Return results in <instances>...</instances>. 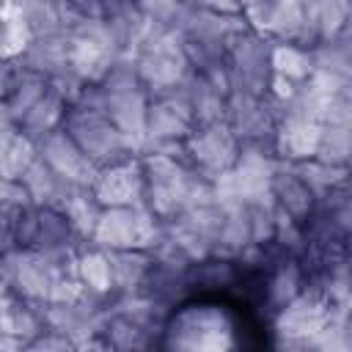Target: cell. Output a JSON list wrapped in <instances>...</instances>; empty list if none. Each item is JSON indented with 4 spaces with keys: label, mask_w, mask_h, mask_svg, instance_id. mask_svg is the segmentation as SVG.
Segmentation results:
<instances>
[{
    "label": "cell",
    "mask_w": 352,
    "mask_h": 352,
    "mask_svg": "<svg viewBox=\"0 0 352 352\" xmlns=\"http://www.w3.org/2000/svg\"><path fill=\"white\" fill-rule=\"evenodd\" d=\"M66 113H69V99H66L58 88L50 85V91H47V94L28 110V116L19 121V129H22L25 135H30V138L38 143L41 138H47L50 132H55V129L63 126Z\"/></svg>",
    "instance_id": "obj_25"
},
{
    "label": "cell",
    "mask_w": 352,
    "mask_h": 352,
    "mask_svg": "<svg viewBox=\"0 0 352 352\" xmlns=\"http://www.w3.org/2000/svg\"><path fill=\"white\" fill-rule=\"evenodd\" d=\"M110 256V270H113V292L116 297L121 294H138L154 258L151 250L143 248H126V250H107Z\"/></svg>",
    "instance_id": "obj_22"
},
{
    "label": "cell",
    "mask_w": 352,
    "mask_h": 352,
    "mask_svg": "<svg viewBox=\"0 0 352 352\" xmlns=\"http://www.w3.org/2000/svg\"><path fill=\"white\" fill-rule=\"evenodd\" d=\"M223 228H220V256H242L253 248V223H250V206L245 201H223Z\"/></svg>",
    "instance_id": "obj_24"
},
{
    "label": "cell",
    "mask_w": 352,
    "mask_h": 352,
    "mask_svg": "<svg viewBox=\"0 0 352 352\" xmlns=\"http://www.w3.org/2000/svg\"><path fill=\"white\" fill-rule=\"evenodd\" d=\"M50 77L28 66L22 58L6 60L3 66V121L19 126L28 110L50 91Z\"/></svg>",
    "instance_id": "obj_13"
},
{
    "label": "cell",
    "mask_w": 352,
    "mask_h": 352,
    "mask_svg": "<svg viewBox=\"0 0 352 352\" xmlns=\"http://www.w3.org/2000/svg\"><path fill=\"white\" fill-rule=\"evenodd\" d=\"M316 160L333 168H352V124L324 121Z\"/></svg>",
    "instance_id": "obj_31"
},
{
    "label": "cell",
    "mask_w": 352,
    "mask_h": 352,
    "mask_svg": "<svg viewBox=\"0 0 352 352\" xmlns=\"http://www.w3.org/2000/svg\"><path fill=\"white\" fill-rule=\"evenodd\" d=\"M267 36L272 41H292L308 47V25H305V0H272Z\"/></svg>",
    "instance_id": "obj_27"
},
{
    "label": "cell",
    "mask_w": 352,
    "mask_h": 352,
    "mask_svg": "<svg viewBox=\"0 0 352 352\" xmlns=\"http://www.w3.org/2000/svg\"><path fill=\"white\" fill-rule=\"evenodd\" d=\"M80 16H104V0H66Z\"/></svg>",
    "instance_id": "obj_34"
},
{
    "label": "cell",
    "mask_w": 352,
    "mask_h": 352,
    "mask_svg": "<svg viewBox=\"0 0 352 352\" xmlns=\"http://www.w3.org/2000/svg\"><path fill=\"white\" fill-rule=\"evenodd\" d=\"M99 85V82H96ZM102 94V110L116 121V126L129 135L143 151H146V135H148V104H151V91L146 85L135 88H116L107 91L99 85Z\"/></svg>",
    "instance_id": "obj_14"
},
{
    "label": "cell",
    "mask_w": 352,
    "mask_h": 352,
    "mask_svg": "<svg viewBox=\"0 0 352 352\" xmlns=\"http://www.w3.org/2000/svg\"><path fill=\"white\" fill-rule=\"evenodd\" d=\"M91 190H94V195L99 198L102 206L140 204L143 195H146V176H143L140 157H129V160L99 168Z\"/></svg>",
    "instance_id": "obj_15"
},
{
    "label": "cell",
    "mask_w": 352,
    "mask_h": 352,
    "mask_svg": "<svg viewBox=\"0 0 352 352\" xmlns=\"http://www.w3.org/2000/svg\"><path fill=\"white\" fill-rule=\"evenodd\" d=\"M236 3H242V8H245V6H248V3H250V0H236Z\"/></svg>",
    "instance_id": "obj_37"
},
{
    "label": "cell",
    "mask_w": 352,
    "mask_h": 352,
    "mask_svg": "<svg viewBox=\"0 0 352 352\" xmlns=\"http://www.w3.org/2000/svg\"><path fill=\"white\" fill-rule=\"evenodd\" d=\"M280 118V104L270 94H250L231 88L226 121L239 138V143H267L272 146L275 126Z\"/></svg>",
    "instance_id": "obj_10"
},
{
    "label": "cell",
    "mask_w": 352,
    "mask_h": 352,
    "mask_svg": "<svg viewBox=\"0 0 352 352\" xmlns=\"http://www.w3.org/2000/svg\"><path fill=\"white\" fill-rule=\"evenodd\" d=\"M63 272H74V267H66L36 248L3 250V289L22 300L47 302L58 275Z\"/></svg>",
    "instance_id": "obj_6"
},
{
    "label": "cell",
    "mask_w": 352,
    "mask_h": 352,
    "mask_svg": "<svg viewBox=\"0 0 352 352\" xmlns=\"http://www.w3.org/2000/svg\"><path fill=\"white\" fill-rule=\"evenodd\" d=\"M63 129L96 162V168H104V165L143 154V148L129 135H124L102 107H94V104H80V102L69 104V113L63 118Z\"/></svg>",
    "instance_id": "obj_4"
},
{
    "label": "cell",
    "mask_w": 352,
    "mask_h": 352,
    "mask_svg": "<svg viewBox=\"0 0 352 352\" xmlns=\"http://www.w3.org/2000/svg\"><path fill=\"white\" fill-rule=\"evenodd\" d=\"M201 3L217 14H228V16L242 14V3H236V0H201Z\"/></svg>",
    "instance_id": "obj_35"
},
{
    "label": "cell",
    "mask_w": 352,
    "mask_h": 352,
    "mask_svg": "<svg viewBox=\"0 0 352 352\" xmlns=\"http://www.w3.org/2000/svg\"><path fill=\"white\" fill-rule=\"evenodd\" d=\"M184 88V96L192 107V116H195V124L204 126V124H217V121H226V113H228V94L220 91L212 80H206L204 74L192 72L190 80L182 85Z\"/></svg>",
    "instance_id": "obj_21"
},
{
    "label": "cell",
    "mask_w": 352,
    "mask_h": 352,
    "mask_svg": "<svg viewBox=\"0 0 352 352\" xmlns=\"http://www.w3.org/2000/svg\"><path fill=\"white\" fill-rule=\"evenodd\" d=\"M102 209H104V206L99 204V198L94 195V190H91V187H80V184L69 192V198H66L63 206H60V212L69 217L72 228L77 231V236H80L82 242H91Z\"/></svg>",
    "instance_id": "obj_29"
},
{
    "label": "cell",
    "mask_w": 352,
    "mask_h": 352,
    "mask_svg": "<svg viewBox=\"0 0 352 352\" xmlns=\"http://www.w3.org/2000/svg\"><path fill=\"white\" fill-rule=\"evenodd\" d=\"M236 344V319L212 300H184L168 314L162 330V346L179 352H228Z\"/></svg>",
    "instance_id": "obj_2"
},
{
    "label": "cell",
    "mask_w": 352,
    "mask_h": 352,
    "mask_svg": "<svg viewBox=\"0 0 352 352\" xmlns=\"http://www.w3.org/2000/svg\"><path fill=\"white\" fill-rule=\"evenodd\" d=\"M22 60L33 66L36 72L47 74L50 80L63 77L72 72V36L69 30H55V33H38L30 38Z\"/></svg>",
    "instance_id": "obj_19"
},
{
    "label": "cell",
    "mask_w": 352,
    "mask_h": 352,
    "mask_svg": "<svg viewBox=\"0 0 352 352\" xmlns=\"http://www.w3.org/2000/svg\"><path fill=\"white\" fill-rule=\"evenodd\" d=\"M38 154L52 165V170L60 179H66L72 184L91 187L94 179H96V173H99L96 162L77 146V140L63 126L38 140Z\"/></svg>",
    "instance_id": "obj_16"
},
{
    "label": "cell",
    "mask_w": 352,
    "mask_h": 352,
    "mask_svg": "<svg viewBox=\"0 0 352 352\" xmlns=\"http://www.w3.org/2000/svg\"><path fill=\"white\" fill-rule=\"evenodd\" d=\"M272 74H280L292 82H305L314 74V52L311 47L275 41L272 44Z\"/></svg>",
    "instance_id": "obj_30"
},
{
    "label": "cell",
    "mask_w": 352,
    "mask_h": 352,
    "mask_svg": "<svg viewBox=\"0 0 352 352\" xmlns=\"http://www.w3.org/2000/svg\"><path fill=\"white\" fill-rule=\"evenodd\" d=\"M294 165L302 173V179L308 182V187L316 192V198H324L327 192H333L336 187L349 182V168H333L327 162H319L316 157H311L305 162H294Z\"/></svg>",
    "instance_id": "obj_32"
},
{
    "label": "cell",
    "mask_w": 352,
    "mask_h": 352,
    "mask_svg": "<svg viewBox=\"0 0 352 352\" xmlns=\"http://www.w3.org/2000/svg\"><path fill=\"white\" fill-rule=\"evenodd\" d=\"M272 201L283 214H289L300 226H305L319 206L316 192L308 187L294 162H278L272 176Z\"/></svg>",
    "instance_id": "obj_17"
},
{
    "label": "cell",
    "mask_w": 352,
    "mask_h": 352,
    "mask_svg": "<svg viewBox=\"0 0 352 352\" xmlns=\"http://www.w3.org/2000/svg\"><path fill=\"white\" fill-rule=\"evenodd\" d=\"M195 116L192 107L184 96V88L170 91V94H157L151 96L148 104V135H146V148L151 146H182L192 129H195Z\"/></svg>",
    "instance_id": "obj_11"
},
{
    "label": "cell",
    "mask_w": 352,
    "mask_h": 352,
    "mask_svg": "<svg viewBox=\"0 0 352 352\" xmlns=\"http://www.w3.org/2000/svg\"><path fill=\"white\" fill-rule=\"evenodd\" d=\"M74 272L77 278L82 280V286L91 292V294H99V297H116L113 292V270H110V256L107 250L85 242L77 253V261H74Z\"/></svg>",
    "instance_id": "obj_26"
},
{
    "label": "cell",
    "mask_w": 352,
    "mask_h": 352,
    "mask_svg": "<svg viewBox=\"0 0 352 352\" xmlns=\"http://www.w3.org/2000/svg\"><path fill=\"white\" fill-rule=\"evenodd\" d=\"M346 91H349V96H352V82H349V85H346Z\"/></svg>",
    "instance_id": "obj_38"
},
{
    "label": "cell",
    "mask_w": 352,
    "mask_h": 352,
    "mask_svg": "<svg viewBox=\"0 0 352 352\" xmlns=\"http://www.w3.org/2000/svg\"><path fill=\"white\" fill-rule=\"evenodd\" d=\"M143 176H146V195L143 204L162 220H176L187 209L217 198L214 179L195 170L182 146H151L140 154Z\"/></svg>",
    "instance_id": "obj_1"
},
{
    "label": "cell",
    "mask_w": 352,
    "mask_h": 352,
    "mask_svg": "<svg viewBox=\"0 0 352 352\" xmlns=\"http://www.w3.org/2000/svg\"><path fill=\"white\" fill-rule=\"evenodd\" d=\"M314 74L322 77L324 82L344 88L352 82V52L341 47L336 38L316 44L314 50Z\"/></svg>",
    "instance_id": "obj_28"
},
{
    "label": "cell",
    "mask_w": 352,
    "mask_h": 352,
    "mask_svg": "<svg viewBox=\"0 0 352 352\" xmlns=\"http://www.w3.org/2000/svg\"><path fill=\"white\" fill-rule=\"evenodd\" d=\"M44 330H47L44 302H30V300H22L14 292H6L3 289V300H0V333L16 336L25 344H30Z\"/></svg>",
    "instance_id": "obj_20"
},
{
    "label": "cell",
    "mask_w": 352,
    "mask_h": 352,
    "mask_svg": "<svg viewBox=\"0 0 352 352\" xmlns=\"http://www.w3.org/2000/svg\"><path fill=\"white\" fill-rule=\"evenodd\" d=\"M280 349H311L314 338L330 322V302L319 286L308 283L292 302L270 316Z\"/></svg>",
    "instance_id": "obj_7"
},
{
    "label": "cell",
    "mask_w": 352,
    "mask_h": 352,
    "mask_svg": "<svg viewBox=\"0 0 352 352\" xmlns=\"http://www.w3.org/2000/svg\"><path fill=\"white\" fill-rule=\"evenodd\" d=\"M38 157V143L25 135L16 124L3 121V140H0V176L3 179H22L30 162Z\"/></svg>",
    "instance_id": "obj_23"
},
{
    "label": "cell",
    "mask_w": 352,
    "mask_h": 352,
    "mask_svg": "<svg viewBox=\"0 0 352 352\" xmlns=\"http://www.w3.org/2000/svg\"><path fill=\"white\" fill-rule=\"evenodd\" d=\"M322 126L324 124H319V121L280 113L275 138H272V148H275L278 160L280 162H305V160L316 157Z\"/></svg>",
    "instance_id": "obj_18"
},
{
    "label": "cell",
    "mask_w": 352,
    "mask_h": 352,
    "mask_svg": "<svg viewBox=\"0 0 352 352\" xmlns=\"http://www.w3.org/2000/svg\"><path fill=\"white\" fill-rule=\"evenodd\" d=\"M132 55L138 63V74L151 96L179 91L192 74V63L187 58L182 36L173 28L154 25L146 38L132 50Z\"/></svg>",
    "instance_id": "obj_3"
},
{
    "label": "cell",
    "mask_w": 352,
    "mask_h": 352,
    "mask_svg": "<svg viewBox=\"0 0 352 352\" xmlns=\"http://www.w3.org/2000/svg\"><path fill=\"white\" fill-rule=\"evenodd\" d=\"M308 283L311 275L302 256L270 248V261L261 272V305L270 311V316L280 311L286 302H292Z\"/></svg>",
    "instance_id": "obj_12"
},
{
    "label": "cell",
    "mask_w": 352,
    "mask_h": 352,
    "mask_svg": "<svg viewBox=\"0 0 352 352\" xmlns=\"http://www.w3.org/2000/svg\"><path fill=\"white\" fill-rule=\"evenodd\" d=\"M272 38L264 33H256L250 28L239 30L226 52L228 72H231V88L250 91V94H270L272 80Z\"/></svg>",
    "instance_id": "obj_8"
},
{
    "label": "cell",
    "mask_w": 352,
    "mask_h": 352,
    "mask_svg": "<svg viewBox=\"0 0 352 352\" xmlns=\"http://www.w3.org/2000/svg\"><path fill=\"white\" fill-rule=\"evenodd\" d=\"M336 41L341 44V47H346L349 52H352V16H349V22L341 28V33L336 36Z\"/></svg>",
    "instance_id": "obj_36"
},
{
    "label": "cell",
    "mask_w": 352,
    "mask_h": 352,
    "mask_svg": "<svg viewBox=\"0 0 352 352\" xmlns=\"http://www.w3.org/2000/svg\"><path fill=\"white\" fill-rule=\"evenodd\" d=\"M69 349H77V344L52 327H47L38 338H33L28 344V352H69Z\"/></svg>",
    "instance_id": "obj_33"
},
{
    "label": "cell",
    "mask_w": 352,
    "mask_h": 352,
    "mask_svg": "<svg viewBox=\"0 0 352 352\" xmlns=\"http://www.w3.org/2000/svg\"><path fill=\"white\" fill-rule=\"evenodd\" d=\"M165 223L140 201L132 206H104L94 228L91 245L102 250H126L143 248L151 250L162 239Z\"/></svg>",
    "instance_id": "obj_5"
},
{
    "label": "cell",
    "mask_w": 352,
    "mask_h": 352,
    "mask_svg": "<svg viewBox=\"0 0 352 352\" xmlns=\"http://www.w3.org/2000/svg\"><path fill=\"white\" fill-rule=\"evenodd\" d=\"M239 148H242V143L234 135V129L228 126V121L195 126L192 135L182 143L184 160L209 179L228 173L239 160Z\"/></svg>",
    "instance_id": "obj_9"
}]
</instances>
